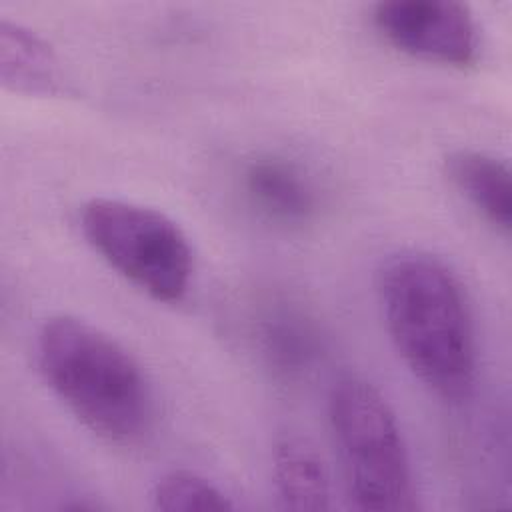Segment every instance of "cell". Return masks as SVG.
I'll return each instance as SVG.
<instances>
[{"mask_svg":"<svg viewBox=\"0 0 512 512\" xmlns=\"http://www.w3.org/2000/svg\"><path fill=\"white\" fill-rule=\"evenodd\" d=\"M388 336L408 370L438 398L464 400L476 382L474 318L456 272L426 252H400L378 274Z\"/></svg>","mask_w":512,"mask_h":512,"instance_id":"6da1fadb","label":"cell"},{"mask_svg":"<svg viewBox=\"0 0 512 512\" xmlns=\"http://www.w3.org/2000/svg\"><path fill=\"white\" fill-rule=\"evenodd\" d=\"M36 360L68 412L108 444L142 442L156 420L150 380L138 360L98 326L50 316L36 336Z\"/></svg>","mask_w":512,"mask_h":512,"instance_id":"7a4b0ae2","label":"cell"},{"mask_svg":"<svg viewBox=\"0 0 512 512\" xmlns=\"http://www.w3.org/2000/svg\"><path fill=\"white\" fill-rule=\"evenodd\" d=\"M328 418L354 504L372 512L418 508L410 454L382 392L364 378L344 376L330 390Z\"/></svg>","mask_w":512,"mask_h":512,"instance_id":"3957f363","label":"cell"},{"mask_svg":"<svg viewBox=\"0 0 512 512\" xmlns=\"http://www.w3.org/2000/svg\"><path fill=\"white\" fill-rule=\"evenodd\" d=\"M80 228L92 250L150 298L174 304L188 294L192 246L164 212L122 198H92L82 206Z\"/></svg>","mask_w":512,"mask_h":512,"instance_id":"277c9868","label":"cell"},{"mask_svg":"<svg viewBox=\"0 0 512 512\" xmlns=\"http://www.w3.org/2000/svg\"><path fill=\"white\" fill-rule=\"evenodd\" d=\"M378 34L398 52L442 66L478 60L480 32L466 4L452 0H390L372 10Z\"/></svg>","mask_w":512,"mask_h":512,"instance_id":"5b68a950","label":"cell"},{"mask_svg":"<svg viewBox=\"0 0 512 512\" xmlns=\"http://www.w3.org/2000/svg\"><path fill=\"white\" fill-rule=\"evenodd\" d=\"M242 184L250 204L278 224L298 226L316 214V188L302 168L290 160L256 158L244 168Z\"/></svg>","mask_w":512,"mask_h":512,"instance_id":"8992f818","label":"cell"},{"mask_svg":"<svg viewBox=\"0 0 512 512\" xmlns=\"http://www.w3.org/2000/svg\"><path fill=\"white\" fill-rule=\"evenodd\" d=\"M444 170L464 200L500 234L512 226V186L506 162L482 150L460 148L446 156Z\"/></svg>","mask_w":512,"mask_h":512,"instance_id":"52a82bcc","label":"cell"},{"mask_svg":"<svg viewBox=\"0 0 512 512\" xmlns=\"http://www.w3.org/2000/svg\"><path fill=\"white\" fill-rule=\"evenodd\" d=\"M0 80L4 88L32 96H54L64 90L52 46L34 30L6 18L0 22Z\"/></svg>","mask_w":512,"mask_h":512,"instance_id":"ba28073f","label":"cell"},{"mask_svg":"<svg viewBox=\"0 0 512 512\" xmlns=\"http://www.w3.org/2000/svg\"><path fill=\"white\" fill-rule=\"evenodd\" d=\"M274 486L284 508L326 510L330 478L322 456L304 438H286L274 450Z\"/></svg>","mask_w":512,"mask_h":512,"instance_id":"9c48e42d","label":"cell"},{"mask_svg":"<svg viewBox=\"0 0 512 512\" xmlns=\"http://www.w3.org/2000/svg\"><path fill=\"white\" fill-rule=\"evenodd\" d=\"M256 320L254 340L272 368L292 376L314 360L318 334L304 314L286 306H272Z\"/></svg>","mask_w":512,"mask_h":512,"instance_id":"30bf717a","label":"cell"},{"mask_svg":"<svg viewBox=\"0 0 512 512\" xmlns=\"http://www.w3.org/2000/svg\"><path fill=\"white\" fill-rule=\"evenodd\" d=\"M152 506L164 512L230 510L232 500L208 478L190 470H172L160 476L150 492Z\"/></svg>","mask_w":512,"mask_h":512,"instance_id":"8fae6325","label":"cell"}]
</instances>
